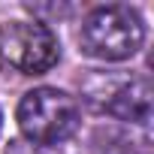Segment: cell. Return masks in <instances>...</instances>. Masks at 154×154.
I'll list each match as a JSON object with an SVG mask.
<instances>
[{
    "label": "cell",
    "instance_id": "cell-1",
    "mask_svg": "<svg viewBox=\"0 0 154 154\" xmlns=\"http://www.w3.org/2000/svg\"><path fill=\"white\" fill-rule=\"evenodd\" d=\"M142 39H145L142 15L133 6H121V3L97 6L94 12H88L79 30L82 51L109 63L133 57L142 48Z\"/></svg>",
    "mask_w": 154,
    "mask_h": 154
},
{
    "label": "cell",
    "instance_id": "cell-2",
    "mask_svg": "<svg viewBox=\"0 0 154 154\" xmlns=\"http://www.w3.org/2000/svg\"><path fill=\"white\" fill-rule=\"evenodd\" d=\"M18 127L24 139L39 142V145H57L75 136L82 124L79 103L60 88H33L21 97L18 103Z\"/></svg>",
    "mask_w": 154,
    "mask_h": 154
},
{
    "label": "cell",
    "instance_id": "cell-3",
    "mask_svg": "<svg viewBox=\"0 0 154 154\" xmlns=\"http://www.w3.org/2000/svg\"><path fill=\"white\" fill-rule=\"evenodd\" d=\"M60 60V42L42 21L0 24V69L18 75H42Z\"/></svg>",
    "mask_w": 154,
    "mask_h": 154
},
{
    "label": "cell",
    "instance_id": "cell-4",
    "mask_svg": "<svg viewBox=\"0 0 154 154\" xmlns=\"http://www.w3.org/2000/svg\"><path fill=\"white\" fill-rule=\"evenodd\" d=\"M103 112L124 121V124H148L151 121V85L148 79H130L118 85L109 100L103 103Z\"/></svg>",
    "mask_w": 154,
    "mask_h": 154
},
{
    "label": "cell",
    "instance_id": "cell-5",
    "mask_svg": "<svg viewBox=\"0 0 154 154\" xmlns=\"http://www.w3.org/2000/svg\"><path fill=\"white\" fill-rule=\"evenodd\" d=\"M91 154H136L133 139L118 130H97L91 139Z\"/></svg>",
    "mask_w": 154,
    "mask_h": 154
},
{
    "label": "cell",
    "instance_id": "cell-6",
    "mask_svg": "<svg viewBox=\"0 0 154 154\" xmlns=\"http://www.w3.org/2000/svg\"><path fill=\"white\" fill-rule=\"evenodd\" d=\"M3 154H63V151H57V145H39V142H30V139H12Z\"/></svg>",
    "mask_w": 154,
    "mask_h": 154
},
{
    "label": "cell",
    "instance_id": "cell-7",
    "mask_svg": "<svg viewBox=\"0 0 154 154\" xmlns=\"http://www.w3.org/2000/svg\"><path fill=\"white\" fill-rule=\"evenodd\" d=\"M0 127H3V112H0Z\"/></svg>",
    "mask_w": 154,
    "mask_h": 154
}]
</instances>
